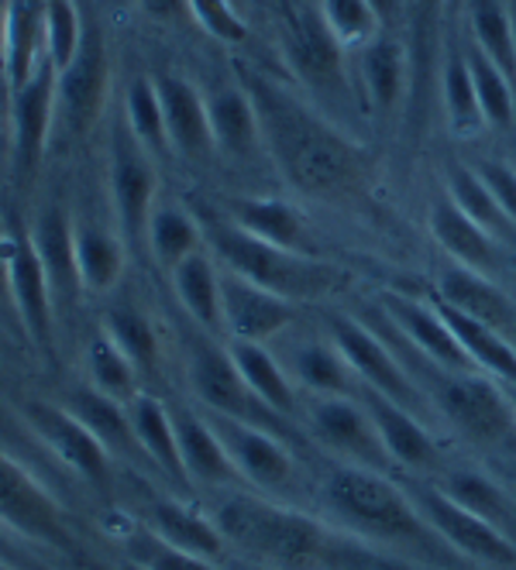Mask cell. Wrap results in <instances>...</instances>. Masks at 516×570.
<instances>
[{"label": "cell", "mask_w": 516, "mask_h": 570, "mask_svg": "<svg viewBox=\"0 0 516 570\" xmlns=\"http://www.w3.org/2000/svg\"><path fill=\"white\" fill-rule=\"evenodd\" d=\"M382 309L392 320V327L400 331L420 357H427L430 364H438L445 372H479L475 361L468 357V351L461 347V341L455 337V331L448 327V320L441 316V309L417 299V296H403V293H386L382 296Z\"/></svg>", "instance_id": "15"}, {"label": "cell", "mask_w": 516, "mask_h": 570, "mask_svg": "<svg viewBox=\"0 0 516 570\" xmlns=\"http://www.w3.org/2000/svg\"><path fill=\"white\" fill-rule=\"evenodd\" d=\"M214 430L221 433L237 474L249 478L252 484L283 488L293 478L290 451L269 430L252 426V423H237V420H224V416L214 423Z\"/></svg>", "instance_id": "21"}, {"label": "cell", "mask_w": 516, "mask_h": 570, "mask_svg": "<svg viewBox=\"0 0 516 570\" xmlns=\"http://www.w3.org/2000/svg\"><path fill=\"white\" fill-rule=\"evenodd\" d=\"M366 410L382 436V446L389 451L392 464H403V468H434L438 464V443L430 440V433L420 426V420L403 410L400 402L386 399L376 389H366L362 395Z\"/></svg>", "instance_id": "26"}, {"label": "cell", "mask_w": 516, "mask_h": 570, "mask_svg": "<svg viewBox=\"0 0 516 570\" xmlns=\"http://www.w3.org/2000/svg\"><path fill=\"white\" fill-rule=\"evenodd\" d=\"M46 56V0H4V83L18 94Z\"/></svg>", "instance_id": "24"}, {"label": "cell", "mask_w": 516, "mask_h": 570, "mask_svg": "<svg viewBox=\"0 0 516 570\" xmlns=\"http://www.w3.org/2000/svg\"><path fill=\"white\" fill-rule=\"evenodd\" d=\"M110 4H117V8H125V4H132V0H110Z\"/></svg>", "instance_id": "60"}, {"label": "cell", "mask_w": 516, "mask_h": 570, "mask_svg": "<svg viewBox=\"0 0 516 570\" xmlns=\"http://www.w3.org/2000/svg\"><path fill=\"white\" fill-rule=\"evenodd\" d=\"M483 176V183L489 186V193L496 196V203L503 207V214L509 217V224L516 227V166L506 158H479L471 166Z\"/></svg>", "instance_id": "52"}, {"label": "cell", "mask_w": 516, "mask_h": 570, "mask_svg": "<svg viewBox=\"0 0 516 570\" xmlns=\"http://www.w3.org/2000/svg\"><path fill=\"white\" fill-rule=\"evenodd\" d=\"M87 375H90V389L125 405L138 395V368L114 347V341L104 331L87 347Z\"/></svg>", "instance_id": "46"}, {"label": "cell", "mask_w": 516, "mask_h": 570, "mask_svg": "<svg viewBox=\"0 0 516 570\" xmlns=\"http://www.w3.org/2000/svg\"><path fill=\"white\" fill-rule=\"evenodd\" d=\"M448 199L455 203V207L475 220L483 230H489L496 240H516V227L509 224V217L503 214V207L496 203V196L489 193V186L483 183V176L475 173L471 166H461V161H451L448 173Z\"/></svg>", "instance_id": "38"}, {"label": "cell", "mask_w": 516, "mask_h": 570, "mask_svg": "<svg viewBox=\"0 0 516 570\" xmlns=\"http://www.w3.org/2000/svg\"><path fill=\"white\" fill-rule=\"evenodd\" d=\"M445 4L448 0H407V52H410V69H413V94L420 83L427 87V79L434 76L438 66V35L445 21Z\"/></svg>", "instance_id": "42"}, {"label": "cell", "mask_w": 516, "mask_h": 570, "mask_svg": "<svg viewBox=\"0 0 516 570\" xmlns=\"http://www.w3.org/2000/svg\"><path fill=\"white\" fill-rule=\"evenodd\" d=\"M189 385L204 405L224 420H237V423H252L269 430V423L280 416L272 413L269 405L249 389V382L237 372V364L231 361L227 347L217 344H196L189 354Z\"/></svg>", "instance_id": "10"}, {"label": "cell", "mask_w": 516, "mask_h": 570, "mask_svg": "<svg viewBox=\"0 0 516 570\" xmlns=\"http://www.w3.org/2000/svg\"><path fill=\"white\" fill-rule=\"evenodd\" d=\"M434 306H438L441 316L448 320V327L455 331V337L461 341V347L475 361V368H483V372L496 375L503 385L516 389V347L506 341V334H499V331L486 327V323L458 313L455 306H448L441 299H434Z\"/></svg>", "instance_id": "32"}, {"label": "cell", "mask_w": 516, "mask_h": 570, "mask_svg": "<svg viewBox=\"0 0 516 570\" xmlns=\"http://www.w3.org/2000/svg\"><path fill=\"white\" fill-rule=\"evenodd\" d=\"M0 525H8L18 537H31L59 550L72 547L69 525L52 495L4 454H0Z\"/></svg>", "instance_id": "13"}, {"label": "cell", "mask_w": 516, "mask_h": 570, "mask_svg": "<svg viewBox=\"0 0 516 570\" xmlns=\"http://www.w3.org/2000/svg\"><path fill=\"white\" fill-rule=\"evenodd\" d=\"M224 543L245 550L269 570H317L328 560V529L293 509L265 499L234 495L217 509Z\"/></svg>", "instance_id": "3"}, {"label": "cell", "mask_w": 516, "mask_h": 570, "mask_svg": "<svg viewBox=\"0 0 516 570\" xmlns=\"http://www.w3.org/2000/svg\"><path fill=\"white\" fill-rule=\"evenodd\" d=\"M506 395H509V410H513V423H516V389L506 385Z\"/></svg>", "instance_id": "58"}, {"label": "cell", "mask_w": 516, "mask_h": 570, "mask_svg": "<svg viewBox=\"0 0 516 570\" xmlns=\"http://www.w3.org/2000/svg\"><path fill=\"white\" fill-rule=\"evenodd\" d=\"M107 183H110L117 234L125 237L128 248H138V244H145L152 210L158 207V173L152 155L132 138L125 125L110 138Z\"/></svg>", "instance_id": "6"}, {"label": "cell", "mask_w": 516, "mask_h": 570, "mask_svg": "<svg viewBox=\"0 0 516 570\" xmlns=\"http://www.w3.org/2000/svg\"><path fill=\"white\" fill-rule=\"evenodd\" d=\"M0 570H18V567H14V563H11L8 557H0Z\"/></svg>", "instance_id": "59"}, {"label": "cell", "mask_w": 516, "mask_h": 570, "mask_svg": "<svg viewBox=\"0 0 516 570\" xmlns=\"http://www.w3.org/2000/svg\"><path fill=\"white\" fill-rule=\"evenodd\" d=\"M56 117H59V69L49 59H42V66H38V72L18 94H11V120H14L11 158H14L18 183H31L38 166H42Z\"/></svg>", "instance_id": "7"}, {"label": "cell", "mask_w": 516, "mask_h": 570, "mask_svg": "<svg viewBox=\"0 0 516 570\" xmlns=\"http://www.w3.org/2000/svg\"><path fill=\"white\" fill-rule=\"evenodd\" d=\"M242 87L252 97L262 148L272 155L283 179L324 203H344L366 186L369 158L341 128L262 72H242Z\"/></svg>", "instance_id": "1"}, {"label": "cell", "mask_w": 516, "mask_h": 570, "mask_svg": "<svg viewBox=\"0 0 516 570\" xmlns=\"http://www.w3.org/2000/svg\"><path fill=\"white\" fill-rule=\"evenodd\" d=\"M231 361L237 364V372L249 382V389L269 405L272 413H293L296 405V392H293V382L290 375L283 372V364L275 361L265 344H252V341H231Z\"/></svg>", "instance_id": "35"}, {"label": "cell", "mask_w": 516, "mask_h": 570, "mask_svg": "<svg viewBox=\"0 0 516 570\" xmlns=\"http://www.w3.org/2000/svg\"><path fill=\"white\" fill-rule=\"evenodd\" d=\"M125 547H128V557L142 570H217L211 560L173 547L169 540L158 537L155 529H138V533L125 540Z\"/></svg>", "instance_id": "50"}, {"label": "cell", "mask_w": 516, "mask_h": 570, "mask_svg": "<svg viewBox=\"0 0 516 570\" xmlns=\"http://www.w3.org/2000/svg\"><path fill=\"white\" fill-rule=\"evenodd\" d=\"M231 224L272 248L310 255L303 217L286 199H231Z\"/></svg>", "instance_id": "29"}, {"label": "cell", "mask_w": 516, "mask_h": 570, "mask_svg": "<svg viewBox=\"0 0 516 570\" xmlns=\"http://www.w3.org/2000/svg\"><path fill=\"white\" fill-rule=\"evenodd\" d=\"M438 299L455 306L458 313L486 323V327L506 334L516 327V303L499 289L489 275H479L465 265H451L438 278Z\"/></svg>", "instance_id": "25"}, {"label": "cell", "mask_w": 516, "mask_h": 570, "mask_svg": "<svg viewBox=\"0 0 516 570\" xmlns=\"http://www.w3.org/2000/svg\"><path fill=\"white\" fill-rule=\"evenodd\" d=\"M189 18L201 24L214 42L224 46H245L249 42V21L237 14L231 0H189Z\"/></svg>", "instance_id": "51"}, {"label": "cell", "mask_w": 516, "mask_h": 570, "mask_svg": "<svg viewBox=\"0 0 516 570\" xmlns=\"http://www.w3.org/2000/svg\"><path fill=\"white\" fill-rule=\"evenodd\" d=\"M471 42L516 83V18L503 0H465Z\"/></svg>", "instance_id": "36"}, {"label": "cell", "mask_w": 516, "mask_h": 570, "mask_svg": "<svg viewBox=\"0 0 516 570\" xmlns=\"http://www.w3.org/2000/svg\"><path fill=\"white\" fill-rule=\"evenodd\" d=\"M513 166H516V161H513Z\"/></svg>", "instance_id": "63"}, {"label": "cell", "mask_w": 516, "mask_h": 570, "mask_svg": "<svg viewBox=\"0 0 516 570\" xmlns=\"http://www.w3.org/2000/svg\"><path fill=\"white\" fill-rule=\"evenodd\" d=\"M221 313H224V331L234 341L265 344L275 334H283L296 320L300 303L283 299L269 289H259V285L224 272L221 275Z\"/></svg>", "instance_id": "16"}, {"label": "cell", "mask_w": 516, "mask_h": 570, "mask_svg": "<svg viewBox=\"0 0 516 570\" xmlns=\"http://www.w3.org/2000/svg\"><path fill=\"white\" fill-rule=\"evenodd\" d=\"M142 14L155 24H176L189 18V0H135Z\"/></svg>", "instance_id": "54"}, {"label": "cell", "mask_w": 516, "mask_h": 570, "mask_svg": "<svg viewBox=\"0 0 516 570\" xmlns=\"http://www.w3.org/2000/svg\"><path fill=\"white\" fill-rule=\"evenodd\" d=\"M324 24L344 49H362L379 35V21L369 8V0H321L317 4Z\"/></svg>", "instance_id": "49"}, {"label": "cell", "mask_w": 516, "mask_h": 570, "mask_svg": "<svg viewBox=\"0 0 516 570\" xmlns=\"http://www.w3.org/2000/svg\"><path fill=\"white\" fill-rule=\"evenodd\" d=\"M125 128L132 138L148 151V155H163L169 151V131H166V114L163 100L155 90V76H138L128 83L125 94Z\"/></svg>", "instance_id": "43"}, {"label": "cell", "mask_w": 516, "mask_h": 570, "mask_svg": "<svg viewBox=\"0 0 516 570\" xmlns=\"http://www.w3.org/2000/svg\"><path fill=\"white\" fill-rule=\"evenodd\" d=\"M104 334L114 341V347L121 351L138 375H148L155 372L158 364V337H155V327L148 323V316L135 306H114L107 309L104 316Z\"/></svg>", "instance_id": "45"}, {"label": "cell", "mask_w": 516, "mask_h": 570, "mask_svg": "<svg viewBox=\"0 0 516 570\" xmlns=\"http://www.w3.org/2000/svg\"><path fill=\"white\" fill-rule=\"evenodd\" d=\"M145 244L152 258L163 265V268H176L183 258L204 252V227L193 214H186L176 203H163V207L152 210V220H148V234H145Z\"/></svg>", "instance_id": "37"}, {"label": "cell", "mask_w": 516, "mask_h": 570, "mask_svg": "<svg viewBox=\"0 0 516 570\" xmlns=\"http://www.w3.org/2000/svg\"><path fill=\"white\" fill-rule=\"evenodd\" d=\"M427 227H430L434 240H438L441 248L455 258V265H465V268L489 275V278H496L503 272L506 244L496 240L489 230H483L475 220H468L448 196L430 203Z\"/></svg>", "instance_id": "20"}, {"label": "cell", "mask_w": 516, "mask_h": 570, "mask_svg": "<svg viewBox=\"0 0 516 570\" xmlns=\"http://www.w3.org/2000/svg\"><path fill=\"white\" fill-rule=\"evenodd\" d=\"M310 430L317 443L331 454L344 458V464H359L382 471L392 458L382 446V436L366 410V402L351 395H321L310 410Z\"/></svg>", "instance_id": "12"}, {"label": "cell", "mask_w": 516, "mask_h": 570, "mask_svg": "<svg viewBox=\"0 0 516 570\" xmlns=\"http://www.w3.org/2000/svg\"><path fill=\"white\" fill-rule=\"evenodd\" d=\"M155 90H158V100H163L169 148L186 158L211 155L214 138H211V120H207V97H201V90L176 72L155 76Z\"/></svg>", "instance_id": "22"}, {"label": "cell", "mask_w": 516, "mask_h": 570, "mask_svg": "<svg viewBox=\"0 0 516 570\" xmlns=\"http://www.w3.org/2000/svg\"><path fill=\"white\" fill-rule=\"evenodd\" d=\"M0 72H4V4H0Z\"/></svg>", "instance_id": "57"}, {"label": "cell", "mask_w": 516, "mask_h": 570, "mask_svg": "<svg viewBox=\"0 0 516 570\" xmlns=\"http://www.w3.org/2000/svg\"><path fill=\"white\" fill-rule=\"evenodd\" d=\"M8 262H11V296H14L21 334L31 337L42 351H49L56 331V299L42 258H38L31 244V234L8 237Z\"/></svg>", "instance_id": "17"}, {"label": "cell", "mask_w": 516, "mask_h": 570, "mask_svg": "<svg viewBox=\"0 0 516 570\" xmlns=\"http://www.w3.org/2000/svg\"><path fill=\"white\" fill-rule=\"evenodd\" d=\"M369 8L386 35H396V28L407 21V0H369Z\"/></svg>", "instance_id": "55"}, {"label": "cell", "mask_w": 516, "mask_h": 570, "mask_svg": "<svg viewBox=\"0 0 516 570\" xmlns=\"http://www.w3.org/2000/svg\"><path fill=\"white\" fill-rule=\"evenodd\" d=\"M14 553H18V550H14V540L4 533V525H0V557H8L11 563H18V560H14Z\"/></svg>", "instance_id": "56"}, {"label": "cell", "mask_w": 516, "mask_h": 570, "mask_svg": "<svg viewBox=\"0 0 516 570\" xmlns=\"http://www.w3.org/2000/svg\"><path fill=\"white\" fill-rule=\"evenodd\" d=\"M207 120H211V138L217 151L231 158H249L255 148H262L259 117L245 87H227L207 97Z\"/></svg>", "instance_id": "30"}, {"label": "cell", "mask_w": 516, "mask_h": 570, "mask_svg": "<svg viewBox=\"0 0 516 570\" xmlns=\"http://www.w3.org/2000/svg\"><path fill=\"white\" fill-rule=\"evenodd\" d=\"M328 331L338 351L344 354V361L351 364L354 379H362L366 389L382 392L386 399L400 402L410 413L420 410V385L407 375V368L396 361V354L366 327V323L351 316H331Z\"/></svg>", "instance_id": "11"}, {"label": "cell", "mask_w": 516, "mask_h": 570, "mask_svg": "<svg viewBox=\"0 0 516 570\" xmlns=\"http://www.w3.org/2000/svg\"><path fill=\"white\" fill-rule=\"evenodd\" d=\"M110 90V59L104 35L90 24L76 59L59 72V120L72 138H87L104 117Z\"/></svg>", "instance_id": "9"}, {"label": "cell", "mask_w": 516, "mask_h": 570, "mask_svg": "<svg viewBox=\"0 0 516 570\" xmlns=\"http://www.w3.org/2000/svg\"><path fill=\"white\" fill-rule=\"evenodd\" d=\"M344 46L331 35L324 24L321 11H303L286 35V59L293 72L300 76V83L317 94V97H331L344 100L348 97V69H344Z\"/></svg>", "instance_id": "14"}, {"label": "cell", "mask_w": 516, "mask_h": 570, "mask_svg": "<svg viewBox=\"0 0 516 570\" xmlns=\"http://www.w3.org/2000/svg\"><path fill=\"white\" fill-rule=\"evenodd\" d=\"M128 244L121 234H114L97 224H76V268L84 293H110L125 275Z\"/></svg>", "instance_id": "31"}, {"label": "cell", "mask_w": 516, "mask_h": 570, "mask_svg": "<svg viewBox=\"0 0 516 570\" xmlns=\"http://www.w3.org/2000/svg\"><path fill=\"white\" fill-rule=\"evenodd\" d=\"M445 492L458 505L471 509L475 515H483V519H489L496 525L506 522V495H503V488L489 474H483V471H451L448 481H445Z\"/></svg>", "instance_id": "48"}, {"label": "cell", "mask_w": 516, "mask_h": 570, "mask_svg": "<svg viewBox=\"0 0 516 570\" xmlns=\"http://www.w3.org/2000/svg\"><path fill=\"white\" fill-rule=\"evenodd\" d=\"M0 323L8 327H18V309H14V296H11V262H8V237H0Z\"/></svg>", "instance_id": "53"}, {"label": "cell", "mask_w": 516, "mask_h": 570, "mask_svg": "<svg viewBox=\"0 0 516 570\" xmlns=\"http://www.w3.org/2000/svg\"><path fill=\"white\" fill-rule=\"evenodd\" d=\"M204 240L211 244L214 258L224 262V272L245 278L259 289H269L293 303H310L324 299L341 289L344 272L313 258V255H296L272 248V244L245 234L242 227L227 224H204Z\"/></svg>", "instance_id": "4"}, {"label": "cell", "mask_w": 516, "mask_h": 570, "mask_svg": "<svg viewBox=\"0 0 516 570\" xmlns=\"http://www.w3.org/2000/svg\"><path fill=\"white\" fill-rule=\"evenodd\" d=\"M324 505L344 529L372 543L410 550H427L434 543V529L423 519L420 505H413L382 471L341 464L324 484Z\"/></svg>", "instance_id": "2"}, {"label": "cell", "mask_w": 516, "mask_h": 570, "mask_svg": "<svg viewBox=\"0 0 516 570\" xmlns=\"http://www.w3.org/2000/svg\"><path fill=\"white\" fill-rule=\"evenodd\" d=\"M423 364L430 368L434 405L461 436H468L471 443H499L516 433L506 385H496L479 372H445L427 357Z\"/></svg>", "instance_id": "5"}, {"label": "cell", "mask_w": 516, "mask_h": 570, "mask_svg": "<svg viewBox=\"0 0 516 570\" xmlns=\"http://www.w3.org/2000/svg\"><path fill=\"white\" fill-rule=\"evenodd\" d=\"M290 368L300 379V385L317 395H351L354 372L334 341H310L296 347L290 357Z\"/></svg>", "instance_id": "41"}, {"label": "cell", "mask_w": 516, "mask_h": 570, "mask_svg": "<svg viewBox=\"0 0 516 570\" xmlns=\"http://www.w3.org/2000/svg\"><path fill=\"white\" fill-rule=\"evenodd\" d=\"M438 79H441V104H445L451 131H458V135L483 131L486 117H483L479 97H475V87H471V76H468L461 49H451L445 56V62L438 69Z\"/></svg>", "instance_id": "44"}, {"label": "cell", "mask_w": 516, "mask_h": 570, "mask_svg": "<svg viewBox=\"0 0 516 570\" xmlns=\"http://www.w3.org/2000/svg\"><path fill=\"white\" fill-rule=\"evenodd\" d=\"M173 426H176V440H179V458H183L186 481L227 484L231 478H237V468L227 454V446L211 423H204L201 416H193L186 410H176Z\"/></svg>", "instance_id": "28"}, {"label": "cell", "mask_w": 516, "mask_h": 570, "mask_svg": "<svg viewBox=\"0 0 516 570\" xmlns=\"http://www.w3.org/2000/svg\"><path fill=\"white\" fill-rule=\"evenodd\" d=\"M66 410L100 440V446L110 458L114 454L125 458V461L145 458L125 402H117V399H110V395H104L97 389H72L69 399H66Z\"/></svg>", "instance_id": "27"}, {"label": "cell", "mask_w": 516, "mask_h": 570, "mask_svg": "<svg viewBox=\"0 0 516 570\" xmlns=\"http://www.w3.org/2000/svg\"><path fill=\"white\" fill-rule=\"evenodd\" d=\"M25 416L28 423L38 430L52 454L72 468L79 478H87L94 484H107L110 474V454L100 446V440L79 423L66 405H52V402H28L25 405Z\"/></svg>", "instance_id": "18"}, {"label": "cell", "mask_w": 516, "mask_h": 570, "mask_svg": "<svg viewBox=\"0 0 516 570\" xmlns=\"http://www.w3.org/2000/svg\"><path fill=\"white\" fill-rule=\"evenodd\" d=\"M152 529L163 540H169L173 547L196 553L204 560H214L224 550V537H221L217 522H207L204 515H196L176 502H158L152 509Z\"/></svg>", "instance_id": "40"}, {"label": "cell", "mask_w": 516, "mask_h": 570, "mask_svg": "<svg viewBox=\"0 0 516 570\" xmlns=\"http://www.w3.org/2000/svg\"><path fill=\"white\" fill-rule=\"evenodd\" d=\"M31 244L38 258H42V268L49 275L52 285V299L56 309H66L79 299L84 293V282H79V268H76V224L69 220V214L62 207H49L38 214Z\"/></svg>", "instance_id": "23"}, {"label": "cell", "mask_w": 516, "mask_h": 570, "mask_svg": "<svg viewBox=\"0 0 516 570\" xmlns=\"http://www.w3.org/2000/svg\"><path fill=\"white\" fill-rule=\"evenodd\" d=\"M84 18L76 0H46V56L62 72L84 46Z\"/></svg>", "instance_id": "47"}, {"label": "cell", "mask_w": 516, "mask_h": 570, "mask_svg": "<svg viewBox=\"0 0 516 570\" xmlns=\"http://www.w3.org/2000/svg\"><path fill=\"white\" fill-rule=\"evenodd\" d=\"M354 72L366 94V104L376 114H396L413 94V69L407 42L396 35L379 31L372 42L354 49Z\"/></svg>", "instance_id": "19"}, {"label": "cell", "mask_w": 516, "mask_h": 570, "mask_svg": "<svg viewBox=\"0 0 516 570\" xmlns=\"http://www.w3.org/2000/svg\"><path fill=\"white\" fill-rule=\"evenodd\" d=\"M513 18H516V11H513Z\"/></svg>", "instance_id": "62"}, {"label": "cell", "mask_w": 516, "mask_h": 570, "mask_svg": "<svg viewBox=\"0 0 516 570\" xmlns=\"http://www.w3.org/2000/svg\"><path fill=\"white\" fill-rule=\"evenodd\" d=\"M461 52H465V66L471 76L475 97H479V107L486 117V128H509L516 117V83L471 42V38Z\"/></svg>", "instance_id": "39"}, {"label": "cell", "mask_w": 516, "mask_h": 570, "mask_svg": "<svg viewBox=\"0 0 516 570\" xmlns=\"http://www.w3.org/2000/svg\"><path fill=\"white\" fill-rule=\"evenodd\" d=\"M509 478H513V484H516V464L509 468Z\"/></svg>", "instance_id": "61"}, {"label": "cell", "mask_w": 516, "mask_h": 570, "mask_svg": "<svg viewBox=\"0 0 516 570\" xmlns=\"http://www.w3.org/2000/svg\"><path fill=\"white\" fill-rule=\"evenodd\" d=\"M173 289L183 303V309L201 323L207 331L224 327V313H221V272L207 252H196L183 258L173 272Z\"/></svg>", "instance_id": "33"}, {"label": "cell", "mask_w": 516, "mask_h": 570, "mask_svg": "<svg viewBox=\"0 0 516 570\" xmlns=\"http://www.w3.org/2000/svg\"><path fill=\"white\" fill-rule=\"evenodd\" d=\"M128 416H132V426H135V436L142 443L145 458L163 468L169 478L176 481H186V471H183V458H179V440H176V426H173V413L166 410L163 402L152 399V395H135L128 402Z\"/></svg>", "instance_id": "34"}, {"label": "cell", "mask_w": 516, "mask_h": 570, "mask_svg": "<svg viewBox=\"0 0 516 570\" xmlns=\"http://www.w3.org/2000/svg\"><path fill=\"white\" fill-rule=\"evenodd\" d=\"M417 505L434 533L468 560H479L486 567H516V547L503 533V525L458 505L445 488H420Z\"/></svg>", "instance_id": "8"}]
</instances>
